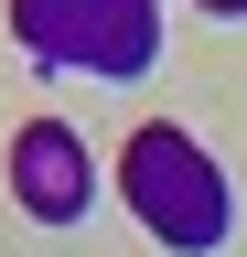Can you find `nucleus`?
Returning <instances> with one entry per match:
<instances>
[{
	"mask_svg": "<svg viewBox=\"0 0 247 257\" xmlns=\"http://www.w3.org/2000/svg\"><path fill=\"white\" fill-rule=\"evenodd\" d=\"M118 193H129V214L172 257H215V246L236 236V193L204 161V140H183V128H140V140L118 150Z\"/></svg>",
	"mask_w": 247,
	"mask_h": 257,
	"instance_id": "1",
	"label": "nucleus"
},
{
	"mask_svg": "<svg viewBox=\"0 0 247 257\" xmlns=\"http://www.w3.org/2000/svg\"><path fill=\"white\" fill-rule=\"evenodd\" d=\"M11 193H22L33 225H75L86 204H97V161H86V140H75L65 118H33L11 140Z\"/></svg>",
	"mask_w": 247,
	"mask_h": 257,
	"instance_id": "3",
	"label": "nucleus"
},
{
	"mask_svg": "<svg viewBox=\"0 0 247 257\" xmlns=\"http://www.w3.org/2000/svg\"><path fill=\"white\" fill-rule=\"evenodd\" d=\"M22 32L54 64H86V75H140L161 54V0H22Z\"/></svg>",
	"mask_w": 247,
	"mask_h": 257,
	"instance_id": "2",
	"label": "nucleus"
},
{
	"mask_svg": "<svg viewBox=\"0 0 247 257\" xmlns=\"http://www.w3.org/2000/svg\"><path fill=\"white\" fill-rule=\"evenodd\" d=\"M204 11H247V0H204Z\"/></svg>",
	"mask_w": 247,
	"mask_h": 257,
	"instance_id": "4",
	"label": "nucleus"
}]
</instances>
